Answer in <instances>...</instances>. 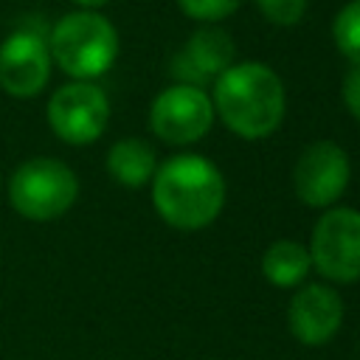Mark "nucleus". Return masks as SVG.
I'll return each instance as SVG.
<instances>
[{
  "instance_id": "nucleus-1",
  "label": "nucleus",
  "mask_w": 360,
  "mask_h": 360,
  "mask_svg": "<svg viewBox=\"0 0 360 360\" xmlns=\"http://www.w3.org/2000/svg\"><path fill=\"white\" fill-rule=\"evenodd\" d=\"M214 115L245 138L262 141L273 135L284 118L287 96L278 73L262 62H239L214 79Z\"/></svg>"
},
{
  "instance_id": "nucleus-2",
  "label": "nucleus",
  "mask_w": 360,
  "mask_h": 360,
  "mask_svg": "<svg viewBox=\"0 0 360 360\" xmlns=\"http://www.w3.org/2000/svg\"><path fill=\"white\" fill-rule=\"evenodd\" d=\"M152 202L160 219L177 231L211 225L225 205V180L202 155H174L152 177Z\"/></svg>"
},
{
  "instance_id": "nucleus-3",
  "label": "nucleus",
  "mask_w": 360,
  "mask_h": 360,
  "mask_svg": "<svg viewBox=\"0 0 360 360\" xmlns=\"http://www.w3.org/2000/svg\"><path fill=\"white\" fill-rule=\"evenodd\" d=\"M48 51L62 73L76 82H90L112 68L118 56V31L98 11H70L53 25Z\"/></svg>"
},
{
  "instance_id": "nucleus-4",
  "label": "nucleus",
  "mask_w": 360,
  "mask_h": 360,
  "mask_svg": "<svg viewBox=\"0 0 360 360\" xmlns=\"http://www.w3.org/2000/svg\"><path fill=\"white\" fill-rule=\"evenodd\" d=\"M79 197V180L73 169L56 158H31L17 166L8 180L11 208L34 222L62 217Z\"/></svg>"
},
{
  "instance_id": "nucleus-5",
  "label": "nucleus",
  "mask_w": 360,
  "mask_h": 360,
  "mask_svg": "<svg viewBox=\"0 0 360 360\" xmlns=\"http://www.w3.org/2000/svg\"><path fill=\"white\" fill-rule=\"evenodd\" d=\"M309 259L321 276L338 284L360 278V211L329 208L309 239Z\"/></svg>"
},
{
  "instance_id": "nucleus-6",
  "label": "nucleus",
  "mask_w": 360,
  "mask_h": 360,
  "mask_svg": "<svg viewBox=\"0 0 360 360\" xmlns=\"http://www.w3.org/2000/svg\"><path fill=\"white\" fill-rule=\"evenodd\" d=\"M48 127L73 146L93 143L110 121V101L93 82H68L48 98Z\"/></svg>"
},
{
  "instance_id": "nucleus-7",
  "label": "nucleus",
  "mask_w": 360,
  "mask_h": 360,
  "mask_svg": "<svg viewBox=\"0 0 360 360\" xmlns=\"http://www.w3.org/2000/svg\"><path fill=\"white\" fill-rule=\"evenodd\" d=\"M214 124V104L202 87L194 84H172L155 96L149 107L152 132L174 146L194 143L208 135Z\"/></svg>"
},
{
  "instance_id": "nucleus-8",
  "label": "nucleus",
  "mask_w": 360,
  "mask_h": 360,
  "mask_svg": "<svg viewBox=\"0 0 360 360\" xmlns=\"http://www.w3.org/2000/svg\"><path fill=\"white\" fill-rule=\"evenodd\" d=\"M349 177H352V166L346 152L335 141H315L295 160L292 188L304 205L329 208L346 191Z\"/></svg>"
},
{
  "instance_id": "nucleus-9",
  "label": "nucleus",
  "mask_w": 360,
  "mask_h": 360,
  "mask_svg": "<svg viewBox=\"0 0 360 360\" xmlns=\"http://www.w3.org/2000/svg\"><path fill=\"white\" fill-rule=\"evenodd\" d=\"M51 51L42 34L20 28L0 42V87L14 98H34L51 79Z\"/></svg>"
},
{
  "instance_id": "nucleus-10",
  "label": "nucleus",
  "mask_w": 360,
  "mask_h": 360,
  "mask_svg": "<svg viewBox=\"0 0 360 360\" xmlns=\"http://www.w3.org/2000/svg\"><path fill=\"white\" fill-rule=\"evenodd\" d=\"M236 45L228 31L217 25H202L188 37L183 51L172 59V76L177 84H194L202 87L205 82H214L219 73H225L233 65Z\"/></svg>"
},
{
  "instance_id": "nucleus-11",
  "label": "nucleus",
  "mask_w": 360,
  "mask_h": 360,
  "mask_svg": "<svg viewBox=\"0 0 360 360\" xmlns=\"http://www.w3.org/2000/svg\"><path fill=\"white\" fill-rule=\"evenodd\" d=\"M287 323L292 338H298L304 346H323L343 323V301L326 284H307L292 295Z\"/></svg>"
},
{
  "instance_id": "nucleus-12",
  "label": "nucleus",
  "mask_w": 360,
  "mask_h": 360,
  "mask_svg": "<svg viewBox=\"0 0 360 360\" xmlns=\"http://www.w3.org/2000/svg\"><path fill=\"white\" fill-rule=\"evenodd\" d=\"M107 172L112 174L115 183H121L127 188H141V186L152 183V177L158 172V155L146 141L124 138L110 146Z\"/></svg>"
},
{
  "instance_id": "nucleus-13",
  "label": "nucleus",
  "mask_w": 360,
  "mask_h": 360,
  "mask_svg": "<svg viewBox=\"0 0 360 360\" xmlns=\"http://www.w3.org/2000/svg\"><path fill=\"white\" fill-rule=\"evenodd\" d=\"M309 267H312L309 250L301 242H292V239L273 242L264 250V256H262V273L276 287H295V284H301L307 278Z\"/></svg>"
},
{
  "instance_id": "nucleus-14",
  "label": "nucleus",
  "mask_w": 360,
  "mask_h": 360,
  "mask_svg": "<svg viewBox=\"0 0 360 360\" xmlns=\"http://www.w3.org/2000/svg\"><path fill=\"white\" fill-rule=\"evenodd\" d=\"M332 39L349 62L360 65V0L346 3L338 11V17L332 22Z\"/></svg>"
},
{
  "instance_id": "nucleus-15",
  "label": "nucleus",
  "mask_w": 360,
  "mask_h": 360,
  "mask_svg": "<svg viewBox=\"0 0 360 360\" xmlns=\"http://www.w3.org/2000/svg\"><path fill=\"white\" fill-rule=\"evenodd\" d=\"M180 6V11L191 20L200 22H219L225 17H231L245 0H174Z\"/></svg>"
},
{
  "instance_id": "nucleus-16",
  "label": "nucleus",
  "mask_w": 360,
  "mask_h": 360,
  "mask_svg": "<svg viewBox=\"0 0 360 360\" xmlns=\"http://www.w3.org/2000/svg\"><path fill=\"white\" fill-rule=\"evenodd\" d=\"M256 6L273 25H295L307 11V0H256Z\"/></svg>"
},
{
  "instance_id": "nucleus-17",
  "label": "nucleus",
  "mask_w": 360,
  "mask_h": 360,
  "mask_svg": "<svg viewBox=\"0 0 360 360\" xmlns=\"http://www.w3.org/2000/svg\"><path fill=\"white\" fill-rule=\"evenodd\" d=\"M343 104L360 121V65H354L343 79Z\"/></svg>"
},
{
  "instance_id": "nucleus-18",
  "label": "nucleus",
  "mask_w": 360,
  "mask_h": 360,
  "mask_svg": "<svg viewBox=\"0 0 360 360\" xmlns=\"http://www.w3.org/2000/svg\"><path fill=\"white\" fill-rule=\"evenodd\" d=\"M73 6H79V8H87V11H96V8H101L104 3H110V0H70Z\"/></svg>"
}]
</instances>
